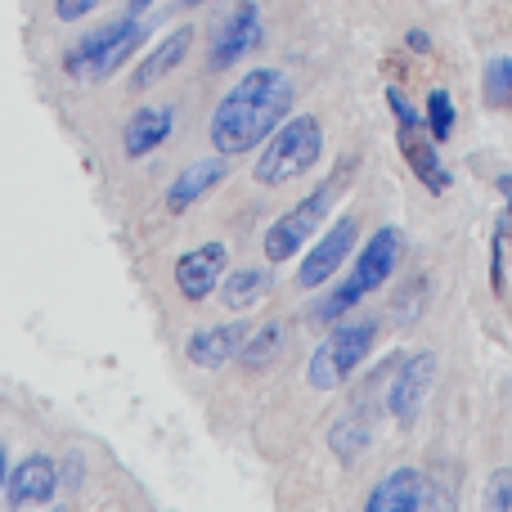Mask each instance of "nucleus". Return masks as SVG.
Returning <instances> with one entry per match:
<instances>
[{
	"label": "nucleus",
	"instance_id": "obj_1",
	"mask_svg": "<svg viewBox=\"0 0 512 512\" xmlns=\"http://www.w3.org/2000/svg\"><path fill=\"white\" fill-rule=\"evenodd\" d=\"M292 95H297V90H292L288 72L252 68L248 77L234 81L230 95L216 104L212 126H207L212 149L225 153V158L252 153L256 144H265L283 126V117H288V108H292Z\"/></svg>",
	"mask_w": 512,
	"mask_h": 512
},
{
	"label": "nucleus",
	"instance_id": "obj_2",
	"mask_svg": "<svg viewBox=\"0 0 512 512\" xmlns=\"http://www.w3.org/2000/svg\"><path fill=\"white\" fill-rule=\"evenodd\" d=\"M319 153H324V126H319V117L315 113L288 117V122L265 140V153L256 158L252 176H256V185L279 189V185H288V180L306 176L319 162Z\"/></svg>",
	"mask_w": 512,
	"mask_h": 512
},
{
	"label": "nucleus",
	"instance_id": "obj_3",
	"mask_svg": "<svg viewBox=\"0 0 512 512\" xmlns=\"http://www.w3.org/2000/svg\"><path fill=\"white\" fill-rule=\"evenodd\" d=\"M144 41V27H140V14H126L122 23H108V27H95L90 36H81L68 54H63V72L72 81H108L122 72V63L140 50Z\"/></svg>",
	"mask_w": 512,
	"mask_h": 512
},
{
	"label": "nucleus",
	"instance_id": "obj_4",
	"mask_svg": "<svg viewBox=\"0 0 512 512\" xmlns=\"http://www.w3.org/2000/svg\"><path fill=\"white\" fill-rule=\"evenodd\" d=\"M396 256H400V234L391 230V225H382V230L360 248V256H355L351 279H346L342 288H337L333 297H328L324 306L315 310V315L324 319V324H333V319H342L351 306H360L369 292H378L382 283L391 279V270H396Z\"/></svg>",
	"mask_w": 512,
	"mask_h": 512
},
{
	"label": "nucleus",
	"instance_id": "obj_5",
	"mask_svg": "<svg viewBox=\"0 0 512 512\" xmlns=\"http://www.w3.org/2000/svg\"><path fill=\"white\" fill-rule=\"evenodd\" d=\"M373 342H378V324H373V319H360V324H337L333 333L315 346V355H310L306 382L315 391H337L364 360H369Z\"/></svg>",
	"mask_w": 512,
	"mask_h": 512
},
{
	"label": "nucleus",
	"instance_id": "obj_6",
	"mask_svg": "<svg viewBox=\"0 0 512 512\" xmlns=\"http://www.w3.org/2000/svg\"><path fill=\"white\" fill-rule=\"evenodd\" d=\"M337 194H342V189H337V180H324V185H319L310 198H301L292 212H283L279 221L265 230V261H292V256L301 252V243L315 234V225L328 216V207H333Z\"/></svg>",
	"mask_w": 512,
	"mask_h": 512
},
{
	"label": "nucleus",
	"instance_id": "obj_7",
	"mask_svg": "<svg viewBox=\"0 0 512 512\" xmlns=\"http://www.w3.org/2000/svg\"><path fill=\"white\" fill-rule=\"evenodd\" d=\"M436 382V351H423V355H409L405 364L396 369L387 387V409L400 427H414L418 414H423V400Z\"/></svg>",
	"mask_w": 512,
	"mask_h": 512
},
{
	"label": "nucleus",
	"instance_id": "obj_8",
	"mask_svg": "<svg viewBox=\"0 0 512 512\" xmlns=\"http://www.w3.org/2000/svg\"><path fill=\"white\" fill-rule=\"evenodd\" d=\"M355 239H360V221H355V216H342V221L328 225V234L310 248V256L301 261V270H297L301 288H319V283L333 279V274L342 270V261H351Z\"/></svg>",
	"mask_w": 512,
	"mask_h": 512
},
{
	"label": "nucleus",
	"instance_id": "obj_9",
	"mask_svg": "<svg viewBox=\"0 0 512 512\" xmlns=\"http://www.w3.org/2000/svg\"><path fill=\"white\" fill-rule=\"evenodd\" d=\"M261 41H265L261 9H256L252 0H243V5H234V14L221 23V32H216L207 63H212L216 72H225V68H234V63H239L243 54H252Z\"/></svg>",
	"mask_w": 512,
	"mask_h": 512
},
{
	"label": "nucleus",
	"instance_id": "obj_10",
	"mask_svg": "<svg viewBox=\"0 0 512 512\" xmlns=\"http://www.w3.org/2000/svg\"><path fill=\"white\" fill-rule=\"evenodd\" d=\"M225 261H230V248L225 243H203V248L185 252L176 261V288L185 301H207L225 279Z\"/></svg>",
	"mask_w": 512,
	"mask_h": 512
},
{
	"label": "nucleus",
	"instance_id": "obj_11",
	"mask_svg": "<svg viewBox=\"0 0 512 512\" xmlns=\"http://www.w3.org/2000/svg\"><path fill=\"white\" fill-rule=\"evenodd\" d=\"M59 490V468L45 454H27V459L14 463V472L5 477V499L9 508H41L54 499Z\"/></svg>",
	"mask_w": 512,
	"mask_h": 512
},
{
	"label": "nucleus",
	"instance_id": "obj_12",
	"mask_svg": "<svg viewBox=\"0 0 512 512\" xmlns=\"http://www.w3.org/2000/svg\"><path fill=\"white\" fill-rule=\"evenodd\" d=\"M243 342H248V324H212L189 337L185 355L194 369H225L230 360H239Z\"/></svg>",
	"mask_w": 512,
	"mask_h": 512
},
{
	"label": "nucleus",
	"instance_id": "obj_13",
	"mask_svg": "<svg viewBox=\"0 0 512 512\" xmlns=\"http://www.w3.org/2000/svg\"><path fill=\"white\" fill-rule=\"evenodd\" d=\"M423 504H432V490H427L423 472H414V468H396L391 477H382L378 486L369 490V499H364L369 512H418Z\"/></svg>",
	"mask_w": 512,
	"mask_h": 512
},
{
	"label": "nucleus",
	"instance_id": "obj_14",
	"mask_svg": "<svg viewBox=\"0 0 512 512\" xmlns=\"http://www.w3.org/2000/svg\"><path fill=\"white\" fill-rule=\"evenodd\" d=\"M225 171H230V158H225V153H216V158H198V162H189V167L180 171L176 180H171V189H167V207H171V212H189V207H194L198 198L212 194V189L221 185Z\"/></svg>",
	"mask_w": 512,
	"mask_h": 512
},
{
	"label": "nucleus",
	"instance_id": "obj_15",
	"mask_svg": "<svg viewBox=\"0 0 512 512\" xmlns=\"http://www.w3.org/2000/svg\"><path fill=\"white\" fill-rule=\"evenodd\" d=\"M171 131H176V108H171V104L140 108V113H131V117H126V126H122L126 158H144V153H153L158 144H167Z\"/></svg>",
	"mask_w": 512,
	"mask_h": 512
},
{
	"label": "nucleus",
	"instance_id": "obj_16",
	"mask_svg": "<svg viewBox=\"0 0 512 512\" xmlns=\"http://www.w3.org/2000/svg\"><path fill=\"white\" fill-rule=\"evenodd\" d=\"M189 45H194V27H176V32L167 36V41L158 45V50H149V59L135 68V77H131V90H149V86H158L162 77H171V72L185 63V54H189Z\"/></svg>",
	"mask_w": 512,
	"mask_h": 512
},
{
	"label": "nucleus",
	"instance_id": "obj_17",
	"mask_svg": "<svg viewBox=\"0 0 512 512\" xmlns=\"http://www.w3.org/2000/svg\"><path fill=\"white\" fill-rule=\"evenodd\" d=\"M265 292H270V270H261V265H243V270H230L221 279L225 310H252Z\"/></svg>",
	"mask_w": 512,
	"mask_h": 512
},
{
	"label": "nucleus",
	"instance_id": "obj_18",
	"mask_svg": "<svg viewBox=\"0 0 512 512\" xmlns=\"http://www.w3.org/2000/svg\"><path fill=\"white\" fill-rule=\"evenodd\" d=\"M283 337H288V324H279V319H270V324H261V328H248V342H243L239 360L248 364V369H265V364L283 351Z\"/></svg>",
	"mask_w": 512,
	"mask_h": 512
},
{
	"label": "nucleus",
	"instance_id": "obj_19",
	"mask_svg": "<svg viewBox=\"0 0 512 512\" xmlns=\"http://www.w3.org/2000/svg\"><path fill=\"white\" fill-rule=\"evenodd\" d=\"M400 144H405V158H409V167L418 171V180H423L432 194H445V189H450V171L441 167V158H436L432 144H414L409 140V131H405V140Z\"/></svg>",
	"mask_w": 512,
	"mask_h": 512
},
{
	"label": "nucleus",
	"instance_id": "obj_20",
	"mask_svg": "<svg viewBox=\"0 0 512 512\" xmlns=\"http://www.w3.org/2000/svg\"><path fill=\"white\" fill-rule=\"evenodd\" d=\"M364 445H369V423H364V418H346V423L333 427V450H337V459L355 463V459L364 454Z\"/></svg>",
	"mask_w": 512,
	"mask_h": 512
},
{
	"label": "nucleus",
	"instance_id": "obj_21",
	"mask_svg": "<svg viewBox=\"0 0 512 512\" xmlns=\"http://www.w3.org/2000/svg\"><path fill=\"white\" fill-rule=\"evenodd\" d=\"M486 104H495V108L512 104V59L486 63Z\"/></svg>",
	"mask_w": 512,
	"mask_h": 512
},
{
	"label": "nucleus",
	"instance_id": "obj_22",
	"mask_svg": "<svg viewBox=\"0 0 512 512\" xmlns=\"http://www.w3.org/2000/svg\"><path fill=\"white\" fill-rule=\"evenodd\" d=\"M427 126H432V140H450L454 135V104L445 90H432V99H427Z\"/></svg>",
	"mask_w": 512,
	"mask_h": 512
},
{
	"label": "nucleus",
	"instance_id": "obj_23",
	"mask_svg": "<svg viewBox=\"0 0 512 512\" xmlns=\"http://www.w3.org/2000/svg\"><path fill=\"white\" fill-rule=\"evenodd\" d=\"M486 508L490 512H512V472L499 468L486 486Z\"/></svg>",
	"mask_w": 512,
	"mask_h": 512
},
{
	"label": "nucleus",
	"instance_id": "obj_24",
	"mask_svg": "<svg viewBox=\"0 0 512 512\" xmlns=\"http://www.w3.org/2000/svg\"><path fill=\"white\" fill-rule=\"evenodd\" d=\"M95 5L99 0H54V18H59V23H77V18H86Z\"/></svg>",
	"mask_w": 512,
	"mask_h": 512
},
{
	"label": "nucleus",
	"instance_id": "obj_25",
	"mask_svg": "<svg viewBox=\"0 0 512 512\" xmlns=\"http://www.w3.org/2000/svg\"><path fill=\"white\" fill-rule=\"evenodd\" d=\"M495 189H499V194H504L508 203H512V176H499V180H495Z\"/></svg>",
	"mask_w": 512,
	"mask_h": 512
},
{
	"label": "nucleus",
	"instance_id": "obj_26",
	"mask_svg": "<svg viewBox=\"0 0 512 512\" xmlns=\"http://www.w3.org/2000/svg\"><path fill=\"white\" fill-rule=\"evenodd\" d=\"M5 477H9V459H5V445H0V486H5Z\"/></svg>",
	"mask_w": 512,
	"mask_h": 512
},
{
	"label": "nucleus",
	"instance_id": "obj_27",
	"mask_svg": "<svg viewBox=\"0 0 512 512\" xmlns=\"http://www.w3.org/2000/svg\"><path fill=\"white\" fill-rule=\"evenodd\" d=\"M149 5H153V0H131V14H144Z\"/></svg>",
	"mask_w": 512,
	"mask_h": 512
},
{
	"label": "nucleus",
	"instance_id": "obj_28",
	"mask_svg": "<svg viewBox=\"0 0 512 512\" xmlns=\"http://www.w3.org/2000/svg\"><path fill=\"white\" fill-rule=\"evenodd\" d=\"M180 9H198V5H207V0H176Z\"/></svg>",
	"mask_w": 512,
	"mask_h": 512
}]
</instances>
